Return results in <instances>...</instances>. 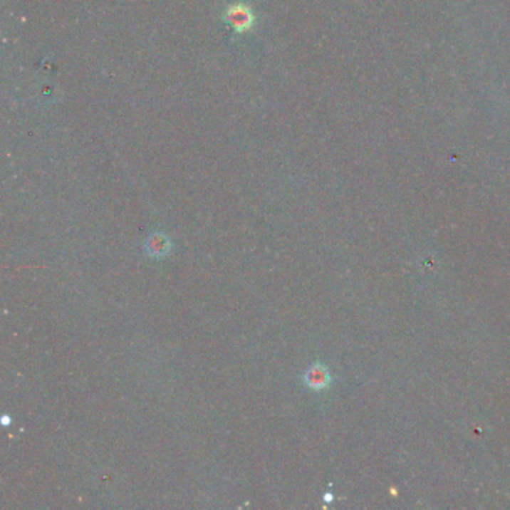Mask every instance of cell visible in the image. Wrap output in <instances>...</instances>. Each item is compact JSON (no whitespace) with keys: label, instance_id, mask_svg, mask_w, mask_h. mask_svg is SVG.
I'll use <instances>...</instances> for the list:
<instances>
[{"label":"cell","instance_id":"1","mask_svg":"<svg viewBox=\"0 0 510 510\" xmlns=\"http://www.w3.org/2000/svg\"><path fill=\"white\" fill-rule=\"evenodd\" d=\"M171 249H172L171 239L163 232H155L152 235H148L144 241L145 253L150 258H155V259H162L165 256H168L171 253Z\"/></svg>","mask_w":510,"mask_h":510},{"label":"cell","instance_id":"2","mask_svg":"<svg viewBox=\"0 0 510 510\" xmlns=\"http://www.w3.org/2000/svg\"><path fill=\"white\" fill-rule=\"evenodd\" d=\"M329 373L323 365H313L304 374V382L311 389H323L329 383Z\"/></svg>","mask_w":510,"mask_h":510}]
</instances>
